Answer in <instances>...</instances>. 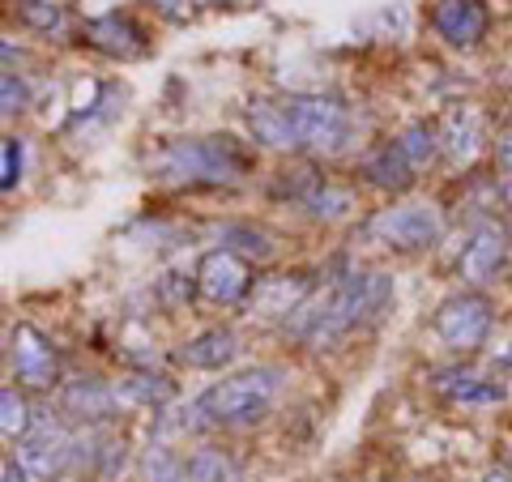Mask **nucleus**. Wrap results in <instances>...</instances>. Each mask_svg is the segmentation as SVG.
<instances>
[{"mask_svg": "<svg viewBox=\"0 0 512 482\" xmlns=\"http://www.w3.org/2000/svg\"><path fill=\"white\" fill-rule=\"evenodd\" d=\"M18 461L30 470V478L52 482L73 461V436L56 419H35V427L18 440Z\"/></svg>", "mask_w": 512, "mask_h": 482, "instance_id": "7", "label": "nucleus"}, {"mask_svg": "<svg viewBox=\"0 0 512 482\" xmlns=\"http://www.w3.org/2000/svg\"><path fill=\"white\" fill-rule=\"evenodd\" d=\"M286 389V367L261 363L244 367L227 380L210 384L205 393L192 397V406L184 410V419L175 423L180 431H214V427H252L274 410L278 393Z\"/></svg>", "mask_w": 512, "mask_h": 482, "instance_id": "3", "label": "nucleus"}, {"mask_svg": "<svg viewBox=\"0 0 512 482\" xmlns=\"http://www.w3.org/2000/svg\"><path fill=\"white\" fill-rule=\"evenodd\" d=\"M252 167L235 137H180L150 158V171L171 184H231Z\"/></svg>", "mask_w": 512, "mask_h": 482, "instance_id": "4", "label": "nucleus"}, {"mask_svg": "<svg viewBox=\"0 0 512 482\" xmlns=\"http://www.w3.org/2000/svg\"><path fill=\"white\" fill-rule=\"evenodd\" d=\"M303 210H308L312 218H346L350 210H355V192H346V188H333V184H312L308 192H303Z\"/></svg>", "mask_w": 512, "mask_h": 482, "instance_id": "17", "label": "nucleus"}, {"mask_svg": "<svg viewBox=\"0 0 512 482\" xmlns=\"http://www.w3.org/2000/svg\"><path fill=\"white\" fill-rule=\"evenodd\" d=\"M197 286H201V295L210 299V303H239V299L252 291V269H248V261L239 252L214 248V252L201 256Z\"/></svg>", "mask_w": 512, "mask_h": 482, "instance_id": "9", "label": "nucleus"}, {"mask_svg": "<svg viewBox=\"0 0 512 482\" xmlns=\"http://www.w3.org/2000/svg\"><path fill=\"white\" fill-rule=\"evenodd\" d=\"M483 482H512V478H508V470H491Z\"/></svg>", "mask_w": 512, "mask_h": 482, "instance_id": "30", "label": "nucleus"}, {"mask_svg": "<svg viewBox=\"0 0 512 482\" xmlns=\"http://www.w3.org/2000/svg\"><path fill=\"white\" fill-rule=\"evenodd\" d=\"M184 482H188V478H184Z\"/></svg>", "mask_w": 512, "mask_h": 482, "instance_id": "33", "label": "nucleus"}, {"mask_svg": "<svg viewBox=\"0 0 512 482\" xmlns=\"http://www.w3.org/2000/svg\"><path fill=\"white\" fill-rule=\"evenodd\" d=\"M504 261H508V239H504V231L495 227V222H483V227L470 235L466 252H461L457 273H461V282H470V286H487V282L500 278Z\"/></svg>", "mask_w": 512, "mask_h": 482, "instance_id": "11", "label": "nucleus"}, {"mask_svg": "<svg viewBox=\"0 0 512 482\" xmlns=\"http://www.w3.org/2000/svg\"><path fill=\"white\" fill-rule=\"evenodd\" d=\"M235 355H239V337L227 325L201 329L197 337H188V342L180 346V363L197 367V372H222L227 363H235Z\"/></svg>", "mask_w": 512, "mask_h": 482, "instance_id": "14", "label": "nucleus"}, {"mask_svg": "<svg viewBox=\"0 0 512 482\" xmlns=\"http://www.w3.org/2000/svg\"><path fill=\"white\" fill-rule=\"evenodd\" d=\"M359 171H363V180H367V184H372V188H384V192L406 188L414 175H419V171L410 167V158L402 154V146H397V141H384V146H376V150L359 163Z\"/></svg>", "mask_w": 512, "mask_h": 482, "instance_id": "16", "label": "nucleus"}, {"mask_svg": "<svg viewBox=\"0 0 512 482\" xmlns=\"http://www.w3.org/2000/svg\"><path fill=\"white\" fill-rule=\"evenodd\" d=\"M372 482H380V478H372Z\"/></svg>", "mask_w": 512, "mask_h": 482, "instance_id": "32", "label": "nucleus"}, {"mask_svg": "<svg viewBox=\"0 0 512 482\" xmlns=\"http://www.w3.org/2000/svg\"><path fill=\"white\" fill-rule=\"evenodd\" d=\"M431 389L457 401V406H500L508 397L500 376H483L474 367H444V372L431 376Z\"/></svg>", "mask_w": 512, "mask_h": 482, "instance_id": "12", "label": "nucleus"}, {"mask_svg": "<svg viewBox=\"0 0 512 482\" xmlns=\"http://www.w3.org/2000/svg\"><path fill=\"white\" fill-rule=\"evenodd\" d=\"M192 5H227V0H192Z\"/></svg>", "mask_w": 512, "mask_h": 482, "instance_id": "31", "label": "nucleus"}, {"mask_svg": "<svg viewBox=\"0 0 512 482\" xmlns=\"http://www.w3.org/2000/svg\"><path fill=\"white\" fill-rule=\"evenodd\" d=\"M22 158H26V146L22 137H5V146H0V188L13 192L22 180Z\"/></svg>", "mask_w": 512, "mask_h": 482, "instance_id": "26", "label": "nucleus"}, {"mask_svg": "<svg viewBox=\"0 0 512 482\" xmlns=\"http://www.w3.org/2000/svg\"><path fill=\"white\" fill-rule=\"evenodd\" d=\"M440 235H444V214L431 201L389 205V210H376L359 227V239L393 252H423L431 244H440Z\"/></svg>", "mask_w": 512, "mask_h": 482, "instance_id": "5", "label": "nucleus"}, {"mask_svg": "<svg viewBox=\"0 0 512 482\" xmlns=\"http://www.w3.org/2000/svg\"><path fill=\"white\" fill-rule=\"evenodd\" d=\"M154 5H158V13H163V18H171V22H184L188 13L197 9L192 0H154Z\"/></svg>", "mask_w": 512, "mask_h": 482, "instance_id": "28", "label": "nucleus"}, {"mask_svg": "<svg viewBox=\"0 0 512 482\" xmlns=\"http://www.w3.org/2000/svg\"><path fill=\"white\" fill-rule=\"evenodd\" d=\"M222 244H231V252H248V256H274V239L256 227H222Z\"/></svg>", "mask_w": 512, "mask_h": 482, "instance_id": "25", "label": "nucleus"}, {"mask_svg": "<svg viewBox=\"0 0 512 482\" xmlns=\"http://www.w3.org/2000/svg\"><path fill=\"white\" fill-rule=\"evenodd\" d=\"M431 329H436V337H440L448 350H457V355H470V350L483 346L487 333H491V303H487V295H478V291L448 295L440 308H436Z\"/></svg>", "mask_w": 512, "mask_h": 482, "instance_id": "6", "label": "nucleus"}, {"mask_svg": "<svg viewBox=\"0 0 512 482\" xmlns=\"http://www.w3.org/2000/svg\"><path fill=\"white\" fill-rule=\"evenodd\" d=\"M431 26L448 47H478L491 30V13L483 0H436Z\"/></svg>", "mask_w": 512, "mask_h": 482, "instance_id": "10", "label": "nucleus"}, {"mask_svg": "<svg viewBox=\"0 0 512 482\" xmlns=\"http://www.w3.org/2000/svg\"><path fill=\"white\" fill-rule=\"evenodd\" d=\"M389 303H393L389 273L350 269L329 291H312L303 299L299 308L286 316V329H291L299 342H308L312 350H329V346H338L346 333L376 325Z\"/></svg>", "mask_w": 512, "mask_h": 482, "instance_id": "1", "label": "nucleus"}, {"mask_svg": "<svg viewBox=\"0 0 512 482\" xmlns=\"http://www.w3.org/2000/svg\"><path fill=\"white\" fill-rule=\"evenodd\" d=\"M188 482H235V461L218 448H197L188 457Z\"/></svg>", "mask_w": 512, "mask_h": 482, "instance_id": "20", "label": "nucleus"}, {"mask_svg": "<svg viewBox=\"0 0 512 482\" xmlns=\"http://www.w3.org/2000/svg\"><path fill=\"white\" fill-rule=\"evenodd\" d=\"M9 367L30 389H52L56 384V346L35 325L9 329Z\"/></svg>", "mask_w": 512, "mask_h": 482, "instance_id": "8", "label": "nucleus"}, {"mask_svg": "<svg viewBox=\"0 0 512 482\" xmlns=\"http://www.w3.org/2000/svg\"><path fill=\"white\" fill-rule=\"evenodd\" d=\"M86 39L99 47V52L120 56V60L146 52V30H141L133 18H124V13H107V18L86 22Z\"/></svg>", "mask_w": 512, "mask_h": 482, "instance_id": "15", "label": "nucleus"}, {"mask_svg": "<svg viewBox=\"0 0 512 482\" xmlns=\"http://www.w3.org/2000/svg\"><path fill=\"white\" fill-rule=\"evenodd\" d=\"M0 427H5L9 440H22L30 427H35V414H30V401L13 389V384H5V393H0Z\"/></svg>", "mask_w": 512, "mask_h": 482, "instance_id": "22", "label": "nucleus"}, {"mask_svg": "<svg viewBox=\"0 0 512 482\" xmlns=\"http://www.w3.org/2000/svg\"><path fill=\"white\" fill-rule=\"evenodd\" d=\"M397 146H402V154L410 158V167H414V171H423L431 158H436V150L444 146V137H440L431 124L414 120V124H406L402 133H397Z\"/></svg>", "mask_w": 512, "mask_h": 482, "instance_id": "18", "label": "nucleus"}, {"mask_svg": "<svg viewBox=\"0 0 512 482\" xmlns=\"http://www.w3.org/2000/svg\"><path fill=\"white\" fill-rule=\"evenodd\" d=\"M60 406H64V414H73V419H82V423H103L124 406V397L116 384H107V380H73L60 397Z\"/></svg>", "mask_w": 512, "mask_h": 482, "instance_id": "13", "label": "nucleus"}, {"mask_svg": "<svg viewBox=\"0 0 512 482\" xmlns=\"http://www.w3.org/2000/svg\"><path fill=\"white\" fill-rule=\"evenodd\" d=\"M141 478L146 482H184L188 478V461H180L167 444H150L141 457Z\"/></svg>", "mask_w": 512, "mask_h": 482, "instance_id": "19", "label": "nucleus"}, {"mask_svg": "<svg viewBox=\"0 0 512 482\" xmlns=\"http://www.w3.org/2000/svg\"><path fill=\"white\" fill-rule=\"evenodd\" d=\"M478 120L474 116H453V124H448V133H444V150L453 163H466V158L478 150Z\"/></svg>", "mask_w": 512, "mask_h": 482, "instance_id": "23", "label": "nucleus"}, {"mask_svg": "<svg viewBox=\"0 0 512 482\" xmlns=\"http://www.w3.org/2000/svg\"><path fill=\"white\" fill-rule=\"evenodd\" d=\"M26 99H30V94H26V82L9 69L5 77H0V111H5V120H13L18 111H26Z\"/></svg>", "mask_w": 512, "mask_h": 482, "instance_id": "27", "label": "nucleus"}, {"mask_svg": "<svg viewBox=\"0 0 512 482\" xmlns=\"http://www.w3.org/2000/svg\"><path fill=\"white\" fill-rule=\"evenodd\" d=\"M18 18H22V26L39 30V35H52V30L64 26V9L56 0H18Z\"/></svg>", "mask_w": 512, "mask_h": 482, "instance_id": "24", "label": "nucleus"}, {"mask_svg": "<svg viewBox=\"0 0 512 482\" xmlns=\"http://www.w3.org/2000/svg\"><path fill=\"white\" fill-rule=\"evenodd\" d=\"M124 406H163V401L171 397V384L163 376H128L116 384Z\"/></svg>", "mask_w": 512, "mask_h": 482, "instance_id": "21", "label": "nucleus"}, {"mask_svg": "<svg viewBox=\"0 0 512 482\" xmlns=\"http://www.w3.org/2000/svg\"><path fill=\"white\" fill-rule=\"evenodd\" d=\"M252 141L269 150H342L350 137V111L333 94H286L278 103L248 107Z\"/></svg>", "mask_w": 512, "mask_h": 482, "instance_id": "2", "label": "nucleus"}, {"mask_svg": "<svg viewBox=\"0 0 512 482\" xmlns=\"http://www.w3.org/2000/svg\"><path fill=\"white\" fill-rule=\"evenodd\" d=\"M0 478H5V482H30V470H26V465L22 461H5V470H0Z\"/></svg>", "mask_w": 512, "mask_h": 482, "instance_id": "29", "label": "nucleus"}]
</instances>
